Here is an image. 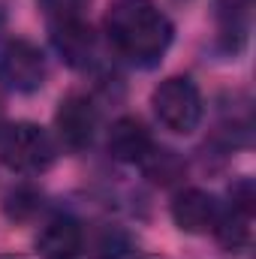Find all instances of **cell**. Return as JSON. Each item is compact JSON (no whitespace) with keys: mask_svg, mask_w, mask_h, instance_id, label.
<instances>
[{"mask_svg":"<svg viewBox=\"0 0 256 259\" xmlns=\"http://www.w3.org/2000/svg\"><path fill=\"white\" fill-rule=\"evenodd\" d=\"M55 46L69 66H84L91 61V52H94V33L78 15L75 18H58Z\"/></svg>","mask_w":256,"mask_h":259,"instance_id":"cell-9","label":"cell"},{"mask_svg":"<svg viewBox=\"0 0 256 259\" xmlns=\"http://www.w3.org/2000/svg\"><path fill=\"white\" fill-rule=\"evenodd\" d=\"M172 217L184 232H208V229H214L220 214H217L214 196L190 187V190L178 193V199L172 202Z\"/></svg>","mask_w":256,"mask_h":259,"instance_id":"cell-7","label":"cell"},{"mask_svg":"<svg viewBox=\"0 0 256 259\" xmlns=\"http://www.w3.org/2000/svg\"><path fill=\"white\" fill-rule=\"evenodd\" d=\"M214 235H217L220 247H226V250H241V247L250 241V211L232 205L229 214L217 217V223H214Z\"/></svg>","mask_w":256,"mask_h":259,"instance_id":"cell-10","label":"cell"},{"mask_svg":"<svg viewBox=\"0 0 256 259\" xmlns=\"http://www.w3.org/2000/svg\"><path fill=\"white\" fill-rule=\"evenodd\" d=\"M109 39L136 64H157L172 42V21L154 0H118L106 15Z\"/></svg>","mask_w":256,"mask_h":259,"instance_id":"cell-1","label":"cell"},{"mask_svg":"<svg viewBox=\"0 0 256 259\" xmlns=\"http://www.w3.org/2000/svg\"><path fill=\"white\" fill-rule=\"evenodd\" d=\"M81 241H84L81 226L72 217H58L39 232L36 250L42 259H75L81 253Z\"/></svg>","mask_w":256,"mask_h":259,"instance_id":"cell-8","label":"cell"},{"mask_svg":"<svg viewBox=\"0 0 256 259\" xmlns=\"http://www.w3.org/2000/svg\"><path fill=\"white\" fill-rule=\"evenodd\" d=\"M0 124H3V118H0Z\"/></svg>","mask_w":256,"mask_h":259,"instance_id":"cell-13","label":"cell"},{"mask_svg":"<svg viewBox=\"0 0 256 259\" xmlns=\"http://www.w3.org/2000/svg\"><path fill=\"white\" fill-rule=\"evenodd\" d=\"M154 151L151 133L139 118H121L109 130V154L121 163H142Z\"/></svg>","mask_w":256,"mask_h":259,"instance_id":"cell-6","label":"cell"},{"mask_svg":"<svg viewBox=\"0 0 256 259\" xmlns=\"http://www.w3.org/2000/svg\"><path fill=\"white\" fill-rule=\"evenodd\" d=\"M157 121L172 133H193L202 121V97L199 88L193 84L187 75H172L160 81V88L151 97Z\"/></svg>","mask_w":256,"mask_h":259,"instance_id":"cell-2","label":"cell"},{"mask_svg":"<svg viewBox=\"0 0 256 259\" xmlns=\"http://www.w3.org/2000/svg\"><path fill=\"white\" fill-rule=\"evenodd\" d=\"M52 15H58V18H75L81 9H84V3L88 0H39Z\"/></svg>","mask_w":256,"mask_h":259,"instance_id":"cell-12","label":"cell"},{"mask_svg":"<svg viewBox=\"0 0 256 259\" xmlns=\"http://www.w3.org/2000/svg\"><path fill=\"white\" fill-rule=\"evenodd\" d=\"M94 127H97V112H94V103L88 97H66L55 115V130H58V139L64 142V148L69 151H81L91 145L94 139Z\"/></svg>","mask_w":256,"mask_h":259,"instance_id":"cell-5","label":"cell"},{"mask_svg":"<svg viewBox=\"0 0 256 259\" xmlns=\"http://www.w3.org/2000/svg\"><path fill=\"white\" fill-rule=\"evenodd\" d=\"M0 160L21 175L46 172L55 160V145L46 136V130L36 124H15L3 133L0 142Z\"/></svg>","mask_w":256,"mask_h":259,"instance_id":"cell-3","label":"cell"},{"mask_svg":"<svg viewBox=\"0 0 256 259\" xmlns=\"http://www.w3.org/2000/svg\"><path fill=\"white\" fill-rule=\"evenodd\" d=\"M39 202H42V196L36 193L33 187H15L12 193L6 196V217H12V220H27V217H33L36 211H39Z\"/></svg>","mask_w":256,"mask_h":259,"instance_id":"cell-11","label":"cell"},{"mask_svg":"<svg viewBox=\"0 0 256 259\" xmlns=\"http://www.w3.org/2000/svg\"><path fill=\"white\" fill-rule=\"evenodd\" d=\"M0 81L18 94H30L36 88H42L46 81V55L27 42V39H15L3 49L0 55Z\"/></svg>","mask_w":256,"mask_h":259,"instance_id":"cell-4","label":"cell"}]
</instances>
